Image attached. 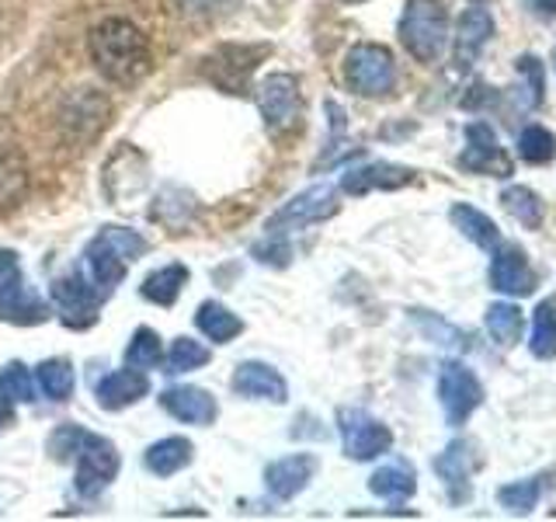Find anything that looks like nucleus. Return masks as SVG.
<instances>
[{"label":"nucleus","instance_id":"4c0bfd02","mask_svg":"<svg viewBox=\"0 0 556 522\" xmlns=\"http://www.w3.org/2000/svg\"><path fill=\"white\" fill-rule=\"evenodd\" d=\"M14 422V411H11V400L0 397V428H8Z\"/></svg>","mask_w":556,"mask_h":522},{"label":"nucleus","instance_id":"4468645a","mask_svg":"<svg viewBox=\"0 0 556 522\" xmlns=\"http://www.w3.org/2000/svg\"><path fill=\"white\" fill-rule=\"evenodd\" d=\"M317 474V457L313 452H292V457H282L268 463L265 470V487L268 495L278 501H292L300 492H306V484Z\"/></svg>","mask_w":556,"mask_h":522},{"label":"nucleus","instance_id":"39448f33","mask_svg":"<svg viewBox=\"0 0 556 522\" xmlns=\"http://www.w3.org/2000/svg\"><path fill=\"white\" fill-rule=\"evenodd\" d=\"M0 318L17 327L42 324L49 318L46 300L28 286L22 261L11 248H0Z\"/></svg>","mask_w":556,"mask_h":522},{"label":"nucleus","instance_id":"ddd939ff","mask_svg":"<svg viewBox=\"0 0 556 522\" xmlns=\"http://www.w3.org/2000/svg\"><path fill=\"white\" fill-rule=\"evenodd\" d=\"M417 182V171L404 167V164H390V161H372V164H362V167H348L341 174V188L348 196H365V191L382 188V191H393V188H404Z\"/></svg>","mask_w":556,"mask_h":522},{"label":"nucleus","instance_id":"f257e3e1","mask_svg":"<svg viewBox=\"0 0 556 522\" xmlns=\"http://www.w3.org/2000/svg\"><path fill=\"white\" fill-rule=\"evenodd\" d=\"M49 452L60 463H77L74 487L80 498H98L104 487L118 477V449L112 439H104L98 432H87L84 425L66 422L49 435Z\"/></svg>","mask_w":556,"mask_h":522},{"label":"nucleus","instance_id":"a878e982","mask_svg":"<svg viewBox=\"0 0 556 522\" xmlns=\"http://www.w3.org/2000/svg\"><path fill=\"white\" fill-rule=\"evenodd\" d=\"M369 492L390 501H404L417 492V474L407 463H387L369 477Z\"/></svg>","mask_w":556,"mask_h":522},{"label":"nucleus","instance_id":"a19ab883","mask_svg":"<svg viewBox=\"0 0 556 522\" xmlns=\"http://www.w3.org/2000/svg\"><path fill=\"white\" fill-rule=\"evenodd\" d=\"M473 4H480V0H473Z\"/></svg>","mask_w":556,"mask_h":522},{"label":"nucleus","instance_id":"6ab92c4d","mask_svg":"<svg viewBox=\"0 0 556 522\" xmlns=\"http://www.w3.org/2000/svg\"><path fill=\"white\" fill-rule=\"evenodd\" d=\"M491 35H494V17L486 14L480 4L466 8L463 17H459V25H456V63L463 70L473 66L480 60L483 46L491 42Z\"/></svg>","mask_w":556,"mask_h":522},{"label":"nucleus","instance_id":"aec40b11","mask_svg":"<svg viewBox=\"0 0 556 522\" xmlns=\"http://www.w3.org/2000/svg\"><path fill=\"white\" fill-rule=\"evenodd\" d=\"M473 463H477V452H473V443L466 439H456L448 443L445 452L439 460H434V470H439V477L445 481L452 501H466L469 495V474H473Z\"/></svg>","mask_w":556,"mask_h":522},{"label":"nucleus","instance_id":"1a4fd4ad","mask_svg":"<svg viewBox=\"0 0 556 522\" xmlns=\"http://www.w3.org/2000/svg\"><path fill=\"white\" fill-rule=\"evenodd\" d=\"M341 209L338 202V191L330 185H313L306 191H300V196H292L278 213L265 223V234L271 237H289L295 231H303V226L309 223H324L330 220Z\"/></svg>","mask_w":556,"mask_h":522},{"label":"nucleus","instance_id":"4be33fe9","mask_svg":"<svg viewBox=\"0 0 556 522\" xmlns=\"http://www.w3.org/2000/svg\"><path fill=\"white\" fill-rule=\"evenodd\" d=\"M35 387H39L42 397L52 400V405H63V400L74 397V387H77L74 362L70 359H42L39 365H35Z\"/></svg>","mask_w":556,"mask_h":522},{"label":"nucleus","instance_id":"9b49d317","mask_svg":"<svg viewBox=\"0 0 556 522\" xmlns=\"http://www.w3.org/2000/svg\"><path fill=\"white\" fill-rule=\"evenodd\" d=\"M439 400L445 408L448 425H466V418L483 405V387L477 373L463 362H445L439 373Z\"/></svg>","mask_w":556,"mask_h":522},{"label":"nucleus","instance_id":"7ed1b4c3","mask_svg":"<svg viewBox=\"0 0 556 522\" xmlns=\"http://www.w3.org/2000/svg\"><path fill=\"white\" fill-rule=\"evenodd\" d=\"M147 248L150 244L143 234L129 231V226L109 223V226H101V231L91 237V244L84 248L80 269L94 283V289L109 300V296L122 286V278H126L132 261L147 254Z\"/></svg>","mask_w":556,"mask_h":522},{"label":"nucleus","instance_id":"72a5a7b5","mask_svg":"<svg viewBox=\"0 0 556 522\" xmlns=\"http://www.w3.org/2000/svg\"><path fill=\"white\" fill-rule=\"evenodd\" d=\"M518 153L529 164H549L556 157V136L543 126H529L518 133Z\"/></svg>","mask_w":556,"mask_h":522},{"label":"nucleus","instance_id":"20e7f679","mask_svg":"<svg viewBox=\"0 0 556 522\" xmlns=\"http://www.w3.org/2000/svg\"><path fill=\"white\" fill-rule=\"evenodd\" d=\"M400 42L417 63H434L445 52L448 35V14L442 0H407L404 14H400Z\"/></svg>","mask_w":556,"mask_h":522},{"label":"nucleus","instance_id":"a211bd4d","mask_svg":"<svg viewBox=\"0 0 556 522\" xmlns=\"http://www.w3.org/2000/svg\"><path fill=\"white\" fill-rule=\"evenodd\" d=\"M161 408L185 425H213L219 414L216 397L202 387H167L161 394Z\"/></svg>","mask_w":556,"mask_h":522},{"label":"nucleus","instance_id":"58836bf2","mask_svg":"<svg viewBox=\"0 0 556 522\" xmlns=\"http://www.w3.org/2000/svg\"><path fill=\"white\" fill-rule=\"evenodd\" d=\"M344 4H358V0H344Z\"/></svg>","mask_w":556,"mask_h":522},{"label":"nucleus","instance_id":"5701e85b","mask_svg":"<svg viewBox=\"0 0 556 522\" xmlns=\"http://www.w3.org/2000/svg\"><path fill=\"white\" fill-rule=\"evenodd\" d=\"M195 327L213 345H230L240 335V331H243V321L237 318L230 307H223L219 300H205L195 310Z\"/></svg>","mask_w":556,"mask_h":522},{"label":"nucleus","instance_id":"393cba45","mask_svg":"<svg viewBox=\"0 0 556 522\" xmlns=\"http://www.w3.org/2000/svg\"><path fill=\"white\" fill-rule=\"evenodd\" d=\"M452 226L466 237V240H473L477 248H483V251H491V248H497V240H501V231H497V223L486 216V213H480V209H473V206H466V202H459V206H452Z\"/></svg>","mask_w":556,"mask_h":522},{"label":"nucleus","instance_id":"2eb2a0df","mask_svg":"<svg viewBox=\"0 0 556 522\" xmlns=\"http://www.w3.org/2000/svg\"><path fill=\"white\" fill-rule=\"evenodd\" d=\"M233 390L248 400H271V405H286L289 400V383L286 376L268 362H240L233 373Z\"/></svg>","mask_w":556,"mask_h":522},{"label":"nucleus","instance_id":"dca6fc26","mask_svg":"<svg viewBox=\"0 0 556 522\" xmlns=\"http://www.w3.org/2000/svg\"><path fill=\"white\" fill-rule=\"evenodd\" d=\"M147 394H150V380L143 370H132V365L101 376L94 387V400L104 411H122V408L136 405V400H143Z\"/></svg>","mask_w":556,"mask_h":522},{"label":"nucleus","instance_id":"f8f14e48","mask_svg":"<svg viewBox=\"0 0 556 522\" xmlns=\"http://www.w3.org/2000/svg\"><path fill=\"white\" fill-rule=\"evenodd\" d=\"M459 164L466 171L491 174V178H508V174L515 171L511 157L501 150L497 136L486 122H469L466 126V150L459 157Z\"/></svg>","mask_w":556,"mask_h":522},{"label":"nucleus","instance_id":"ea45409f","mask_svg":"<svg viewBox=\"0 0 556 522\" xmlns=\"http://www.w3.org/2000/svg\"><path fill=\"white\" fill-rule=\"evenodd\" d=\"M553 63H556V52H553Z\"/></svg>","mask_w":556,"mask_h":522},{"label":"nucleus","instance_id":"c85d7f7f","mask_svg":"<svg viewBox=\"0 0 556 522\" xmlns=\"http://www.w3.org/2000/svg\"><path fill=\"white\" fill-rule=\"evenodd\" d=\"M486 331H491V338L504 348H511L521 341V331H526V318H521V310L515 303H494L486 310Z\"/></svg>","mask_w":556,"mask_h":522},{"label":"nucleus","instance_id":"2f4dec72","mask_svg":"<svg viewBox=\"0 0 556 522\" xmlns=\"http://www.w3.org/2000/svg\"><path fill=\"white\" fill-rule=\"evenodd\" d=\"M25 164L17 153H8L0 150V213H8V209L17 206V199H22L25 191Z\"/></svg>","mask_w":556,"mask_h":522},{"label":"nucleus","instance_id":"f03ea898","mask_svg":"<svg viewBox=\"0 0 556 522\" xmlns=\"http://www.w3.org/2000/svg\"><path fill=\"white\" fill-rule=\"evenodd\" d=\"M91 60L104 80L132 87L150 74L153 52L150 39L129 17H104L91 28Z\"/></svg>","mask_w":556,"mask_h":522},{"label":"nucleus","instance_id":"e433bc0d","mask_svg":"<svg viewBox=\"0 0 556 522\" xmlns=\"http://www.w3.org/2000/svg\"><path fill=\"white\" fill-rule=\"evenodd\" d=\"M518 74L521 80H526V101L529 109H535L539 101H543V63H539L535 57H521L518 60Z\"/></svg>","mask_w":556,"mask_h":522},{"label":"nucleus","instance_id":"7c9ffc66","mask_svg":"<svg viewBox=\"0 0 556 522\" xmlns=\"http://www.w3.org/2000/svg\"><path fill=\"white\" fill-rule=\"evenodd\" d=\"M39 387H35V373L25 362H8L0 370V397L11 400V405H31Z\"/></svg>","mask_w":556,"mask_h":522},{"label":"nucleus","instance_id":"b1692460","mask_svg":"<svg viewBox=\"0 0 556 522\" xmlns=\"http://www.w3.org/2000/svg\"><path fill=\"white\" fill-rule=\"evenodd\" d=\"M188 283V265H181V261H170V265L156 269L143 278V286H139V293H143V300L156 303V307H174L178 303V296Z\"/></svg>","mask_w":556,"mask_h":522},{"label":"nucleus","instance_id":"412c9836","mask_svg":"<svg viewBox=\"0 0 556 522\" xmlns=\"http://www.w3.org/2000/svg\"><path fill=\"white\" fill-rule=\"evenodd\" d=\"M191 460H195V446H191L185 435H167V439H156L147 452H143V463L150 474L156 477H170L185 470Z\"/></svg>","mask_w":556,"mask_h":522},{"label":"nucleus","instance_id":"bb28decb","mask_svg":"<svg viewBox=\"0 0 556 522\" xmlns=\"http://www.w3.org/2000/svg\"><path fill=\"white\" fill-rule=\"evenodd\" d=\"M529 348L535 359H556V296H549V300L535 307Z\"/></svg>","mask_w":556,"mask_h":522},{"label":"nucleus","instance_id":"f704fd0d","mask_svg":"<svg viewBox=\"0 0 556 522\" xmlns=\"http://www.w3.org/2000/svg\"><path fill=\"white\" fill-rule=\"evenodd\" d=\"M539 495H543V477H532V481H515V484H504L501 492H497V501H501L508 512H515V515H526L529 509H535Z\"/></svg>","mask_w":556,"mask_h":522},{"label":"nucleus","instance_id":"473e14b6","mask_svg":"<svg viewBox=\"0 0 556 522\" xmlns=\"http://www.w3.org/2000/svg\"><path fill=\"white\" fill-rule=\"evenodd\" d=\"M213 359V352L202 345V341H195V338H174L170 341V352H167V373H191V370H202V365Z\"/></svg>","mask_w":556,"mask_h":522},{"label":"nucleus","instance_id":"9d476101","mask_svg":"<svg viewBox=\"0 0 556 522\" xmlns=\"http://www.w3.org/2000/svg\"><path fill=\"white\" fill-rule=\"evenodd\" d=\"M338 428H341L344 452L358 463L376 460V457H382V452H390V446H393V432L362 408H341Z\"/></svg>","mask_w":556,"mask_h":522},{"label":"nucleus","instance_id":"0eeeda50","mask_svg":"<svg viewBox=\"0 0 556 522\" xmlns=\"http://www.w3.org/2000/svg\"><path fill=\"white\" fill-rule=\"evenodd\" d=\"M257 109L261 119H265L268 133L275 136H286L300 126V115H303V95H300V77L292 74H268L265 80L257 84Z\"/></svg>","mask_w":556,"mask_h":522},{"label":"nucleus","instance_id":"c9c22d12","mask_svg":"<svg viewBox=\"0 0 556 522\" xmlns=\"http://www.w3.org/2000/svg\"><path fill=\"white\" fill-rule=\"evenodd\" d=\"M243 4V0H170V8L185 17H219L230 14Z\"/></svg>","mask_w":556,"mask_h":522},{"label":"nucleus","instance_id":"cd10ccee","mask_svg":"<svg viewBox=\"0 0 556 522\" xmlns=\"http://www.w3.org/2000/svg\"><path fill=\"white\" fill-rule=\"evenodd\" d=\"M164 362V348H161V335H156L153 327H136L132 338L126 345V365H132V370H156V365Z\"/></svg>","mask_w":556,"mask_h":522},{"label":"nucleus","instance_id":"6e6552de","mask_svg":"<svg viewBox=\"0 0 556 522\" xmlns=\"http://www.w3.org/2000/svg\"><path fill=\"white\" fill-rule=\"evenodd\" d=\"M49 296H52V303H56L63 324L77 327V331L91 327L101 313V303H104V296L94 289L91 278L84 275V269H70L60 278H52Z\"/></svg>","mask_w":556,"mask_h":522},{"label":"nucleus","instance_id":"423d86ee","mask_svg":"<svg viewBox=\"0 0 556 522\" xmlns=\"http://www.w3.org/2000/svg\"><path fill=\"white\" fill-rule=\"evenodd\" d=\"M344 84L362 98H382L396 84V60L387 46L358 42L344 57Z\"/></svg>","mask_w":556,"mask_h":522},{"label":"nucleus","instance_id":"f3484780","mask_svg":"<svg viewBox=\"0 0 556 522\" xmlns=\"http://www.w3.org/2000/svg\"><path fill=\"white\" fill-rule=\"evenodd\" d=\"M491 286L508 296H529L535 289V272L515 244H501L491 261Z\"/></svg>","mask_w":556,"mask_h":522},{"label":"nucleus","instance_id":"c756f323","mask_svg":"<svg viewBox=\"0 0 556 522\" xmlns=\"http://www.w3.org/2000/svg\"><path fill=\"white\" fill-rule=\"evenodd\" d=\"M501 206L508 209V213H511L521 226H529V231H535V226L543 223V202H539V196H535L532 188H526V185L504 188V191H501Z\"/></svg>","mask_w":556,"mask_h":522}]
</instances>
